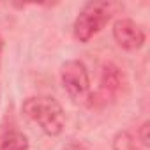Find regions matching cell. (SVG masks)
<instances>
[{
    "label": "cell",
    "mask_w": 150,
    "mask_h": 150,
    "mask_svg": "<svg viewBox=\"0 0 150 150\" xmlns=\"http://www.w3.org/2000/svg\"><path fill=\"white\" fill-rule=\"evenodd\" d=\"M27 118L39 125V129L48 136L62 134L65 127V113L62 104L51 96H32L25 99L21 106Z\"/></svg>",
    "instance_id": "6da1fadb"
},
{
    "label": "cell",
    "mask_w": 150,
    "mask_h": 150,
    "mask_svg": "<svg viewBox=\"0 0 150 150\" xmlns=\"http://www.w3.org/2000/svg\"><path fill=\"white\" fill-rule=\"evenodd\" d=\"M118 4L111 2V0H92V2L85 4L80 14L74 20V37L80 42H88L96 34H99L108 21L113 18L117 13Z\"/></svg>",
    "instance_id": "7a4b0ae2"
},
{
    "label": "cell",
    "mask_w": 150,
    "mask_h": 150,
    "mask_svg": "<svg viewBox=\"0 0 150 150\" xmlns=\"http://www.w3.org/2000/svg\"><path fill=\"white\" fill-rule=\"evenodd\" d=\"M60 81L69 96V99L76 104H85L90 99V76L83 62L67 60L60 67Z\"/></svg>",
    "instance_id": "3957f363"
},
{
    "label": "cell",
    "mask_w": 150,
    "mask_h": 150,
    "mask_svg": "<svg viewBox=\"0 0 150 150\" xmlns=\"http://www.w3.org/2000/svg\"><path fill=\"white\" fill-rule=\"evenodd\" d=\"M113 39L120 48L127 51H136L145 44V32L136 21L129 18H120L113 23Z\"/></svg>",
    "instance_id": "277c9868"
},
{
    "label": "cell",
    "mask_w": 150,
    "mask_h": 150,
    "mask_svg": "<svg viewBox=\"0 0 150 150\" xmlns=\"http://www.w3.org/2000/svg\"><path fill=\"white\" fill-rule=\"evenodd\" d=\"M0 150H28V138L21 131H9L2 138Z\"/></svg>",
    "instance_id": "5b68a950"
},
{
    "label": "cell",
    "mask_w": 150,
    "mask_h": 150,
    "mask_svg": "<svg viewBox=\"0 0 150 150\" xmlns=\"http://www.w3.org/2000/svg\"><path fill=\"white\" fill-rule=\"evenodd\" d=\"M115 150H136V143L132 141V138L127 132H120L115 141H113Z\"/></svg>",
    "instance_id": "8992f818"
},
{
    "label": "cell",
    "mask_w": 150,
    "mask_h": 150,
    "mask_svg": "<svg viewBox=\"0 0 150 150\" xmlns=\"http://www.w3.org/2000/svg\"><path fill=\"white\" fill-rule=\"evenodd\" d=\"M148 122H145L143 125H141V129H139V138H141V143L146 146L148 145Z\"/></svg>",
    "instance_id": "52a82bcc"
},
{
    "label": "cell",
    "mask_w": 150,
    "mask_h": 150,
    "mask_svg": "<svg viewBox=\"0 0 150 150\" xmlns=\"http://www.w3.org/2000/svg\"><path fill=\"white\" fill-rule=\"evenodd\" d=\"M64 150H87V148L83 145H80V143H69V145L64 146Z\"/></svg>",
    "instance_id": "ba28073f"
},
{
    "label": "cell",
    "mask_w": 150,
    "mask_h": 150,
    "mask_svg": "<svg viewBox=\"0 0 150 150\" xmlns=\"http://www.w3.org/2000/svg\"><path fill=\"white\" fill-rule=\"evenodd\" d=\"M0 51H2V39H0Z\"/></svg>",
    "instance_id": "9c48e42d"
}]
</instances>
